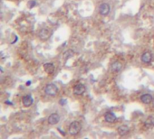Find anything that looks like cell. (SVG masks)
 <instances>
[{
  "mask_svg": "<svg viewBox=\"0 0 154 139\" xmlns=\"http://www.w3.org/2000/svg\"><path fill=\"white\" fill-rule=\"evenodd\" d=\"M82 130V124L79 121H73L68 127V132L71 136H77Z\"/></svg>",
  "mask_w": 154,
  "mask_h": 139,
  "instance_id": "cell-1",
  "label": "cell"
},
{
  "mask_svg": "<svg viewBox=\"0 0 154 139\" xmlns=\"http://www.w3.org/2000/svg\"><path fill=\"white\" fill-rule=\"evenodd\" d=\"M59 91L58 87L54 83H49L45 87V93L50 97H55Z\"/></svg>",
  "mask_w": 154,
  "mask_h": 139,
  "instance_id": "cell-2",
  "label": "cell"
},
{
  "mask_svg": "<svg viewBox=\"0 0 154 139\" xmlns=\"http://www.w3.org/2000/svg\"><path fill=\"white\" fill-rule=\"evenodd\" d=\"M53 34V31L48 28H43L41 29L38 33V37L43 41H46L51 37V35Z\"/></svg>",
  "mask_w": 154,
  "mask_h": 139,
  "instance_id": "cell-3",
  "label": "cell"
},
{
  "mask_svg": "<svg viewBox=\"0 0 154 139\" xmlns=\"http://www.w3.org/2000/svg\"><path fill=\"white\" fill-rule=\"evenodd\" d=\"M111 12V5L107 3H103L102 5H100L99 6V13L100 15H102L103 16H108Z\"/></svg>",
  "mask_w": 154,
  "mask_h": 139,
  "instance_id": "cell-4",
  "label": "cell"
},
{
  "mask_svg": "<svg viewBox=\"0 0 154 139\" xmlns=\"http://www.w3.org/2000/svg\"><path fill=\"white\" fill-rule=\"evenodd\" d=\"M85 92V86L82 83H77L74 87V94L81 96Z\"/></svg>",
  "mask_w": 154,
  "mask_h": 139,
  "instance_id": "cell-5",
  "label": "cell"
},
{
  "mask_svg": "<svg viewBox=\"0 0 154 139\" xmlns=\"http://www.w3.org/2000/svg\"><path fill=\"white\" fill-rule=\"evenodd\" d=\"M122 68H123V64L121 61H119V60H116L114 62H112V65H111V71L113 73L120 72L122 70Z\"/></svg>",
  "mask_w": 154,
  "mask_h": 139,
  "instance_id": "cell-6",
  "label": "cell"
},
{
  "mask_svg": "<svg viewBox=\"0 0 154 139\" xmlns=\"http://www.w3.org/2000/svg\"><path fill=\"white\" fill-rule=\"evenodd\" d=\"M48 124L49 125H56L60 121V116L57 113H52L48 117Z\"/></svg>",
  "mask_w": 154,
  "mask_h": 139,
  "instance_id": "cell-7",
  "label": "cell"
},
{
  "mask_svg": "<svg viewBox=\"0 0 154 139\" xmlns=\"http://www.w3.org/2000/svg\"><path fill=\"white\" fill-rule=\"evenodd\" d=\"M22 102H23V105L26 107V108H29L33 105L34 103V99L31 95H25L23 99H22Z\"/></svg>",
  "mask_w": 154,
  "mask_h": 139,
  "instance_id": "cell-8",
  "label": "cell"
},
{
  "mask_svg": "<svg viewBox=\"0 0 154 139\" xmlns=\"http://www.w3.org/2000/svg\"><path fill=\"white\" fill-rule=\"evenodd\" d=\"M116 119H117L116 115L113 112H112V111L106 112L105 115H104V120L106 121V122H108V123H114L115 121H116Z\"/></svg>",
  "mask_w": 154,
  "mask_h": 139,
  "instance_id": "cell-9",
  "label": "cell"
},
{
  "mask_svg": "<svg viewBox=\"0 0 154 139\" xmlns=\"http://www.w3.org/2000/svg\"><path fill=\"white\" fill-rule=\"evenodd\" d=\"M117 132H118V134H119L120 137H124L126 135L129 134V132H130V127L126 125H122V126H120L117 129Z\"/></svg>",
  "mask_w": 154,
  "mask_h": 139,
  "instance_id": "cell-10",
  "label": "cell"
},
{
  "mask_svg": "<svg viewBox=\"0 0 154 139\" xmlns=\"http://www.w3.org/2000/svg\"><path fill=\"white\" fill-rule=\"evenodd\" d=\"M141 60L143 63H150L152 60V54L150 52H144L141 56Z\"/></svg>",
  "mask_w": 154,
  "mask_h": 139,
  "instance_id": "cell-11",
  "label": "cell"
},
{
  "mask_svg": "<svg viewBox=\"0 0 154 139\" xmlns=\"http://www.w3.org/2000/svg\"><path fill=\"white\" fill-rule=\"evenodd\" d=\"M153 97L149 93H144L141 96V101L144 104H152Z\"/></svg>",
  "mask_w": 154,
  "mask_h": 139,
  "instance_id": "cell-12",
  "label": "cell"
},
{
  "mask_svg": "<svg viewBox=\"0 0 154 139\" xmlns=\"http://www.w3.org/2000/svg\"><path fill=\"white\" fill-rule=\"evenodd\" d=\"M44 70L46 73L48 74H53L54 72V70H55V67L53 65V63L51 62H46L44 64Z\"/></svg>",
  "mask_w": 154,
  "mask_h": 139,
  "instance_id": "cell-13",
  "label": "cell"
},
{
  "mask_svg": "<svg viewBox=\"0 0 154 139\" xmlns=\"http://www.w3.org/2000/svg\"><path fill=\"white\" fill-rule=\"evenodd\" d=\"M144 125L148 127L151 126H154V118L153 117H148L146 118V120L144 121Z\"/></svg>",
  "mask_w": 154,
  "mask_h": 139,
  "instance_id": "cell-14",
  "label": "cell"
},
{
  "mask_svg": "<svg viewBox=\"0 0 154 139\" xmlns=\"http://www.w3.org/2000/svg\"><path fill=\"white\" fill-rule=\"evenodd\" d=\"M73 55H74V51L68 50V51L65 52V53H64V58H65V60H67L68 58L72 57Z\"/></svg>",
  "mask_w": 154,
  "mask_h": 139,
  "instance_id": "cell-15",
  "label": "cell"
},
{
  "mask_svg": "<svg viewBox=\"0 0 154 139\" xmlns=\"http://www.w3.org/2000/svg\"><path fill=\"white\" fill-rule=\"evenodd\" d=\"M35 5H36V1H35V0H31V1H29V3H28V6H29V8L35 7Z\"/></svg>",
  "mask_w": 154,
  "mask_h": 139,
  "instance_id": "cell-16",
  "label": "cell"
},
{
  "mask_svg": "<svg viewBox=\"0 0 154 139\" xmlns=\"http://www.w3.org/2000/svg\"><path fill=\"white\" fill-rule=\"evenodd\" d=\"M59 103H60V105L61 106H64L65 105V103H66V100L64 99H60Z\"/></svg>",
  "mask_w": 154,
  "mask_h": 139,
  "instance_id": "cell-17",
  "label": "cell"
},
{
  "mask_svg": "<svg viewBox=\"0 0 154 139\" xmlns=\"http://www.w3.org/2000/svg\"><path fill=\"white\" fill-rule=\"evenodd\" d=\"M5 103L6 104V105H10V106H13V103L10 102V101H8V100H5Z\"/></svg>",
  "mask_w": 154,
  "mask_h": 139,
  "instance_id": "cell-18",
  "label": "cell"
},
{
  "mask_svg": "<svg viewBox=\"0 0 154 139\" xmlns=\"http://www.w3.org/2000/svg\"><path fill=\"white\" fill-rule=\"evenodd\" d=\"M58 130H59V131H60V133H61V134L63 135V136H64V135H65V134H64V131H63V130H62L61 128H58Z\"/></svg>",
  "mask_w": 154,
  "mask_h": 139,
  "instance_id": "cell-19",
  "label": "cell"
},
{
  "mask_svg": "<svg viewBox=\"0 0 154 139\" xmlns=\"http://www.w3.org/2000/svg\"><path fill=\"white\" fill-rule=\"evenodd\" d=\"M31 83H32V82L30 81V80H28V81L26 82V86H30V85H31Z\"/></svg>",
  "mask_w": 154,
  "mask_h": 139,
  "instance_id": "cell-20",
  "label": "cell"
},
{
  "mask_svg": "<svg viewBox=\"0 0 154 139\" xmlns=\"http://www.w3.org/2000/svg\"><path fill=\"white\" fill-rule=\"evenodd\" d=\"M152 107H153V108H154V97H153V99H152Z\"/></svg>",
  "mask_w": 154,
  "mask_h": 139,
  "instance_id": "cell-21",
  "label": "cell"
},
{
  "mask_svg": "<svg viewBox=\"0 0 154 139\" xmlns=\"http://www.w3.org/2000/svg\"><path fill=\"white\" fill-rule=\"evenodd\" d=\"M0 70H1V72H2V73H3V72H4V70H3V68H2V67L0 68Z\"/></svg>",
  "mask_w": 154,
  "mask_h": 139,
  "instance_id": "cell-22",
  "label": "cell"
}]
</instances>
